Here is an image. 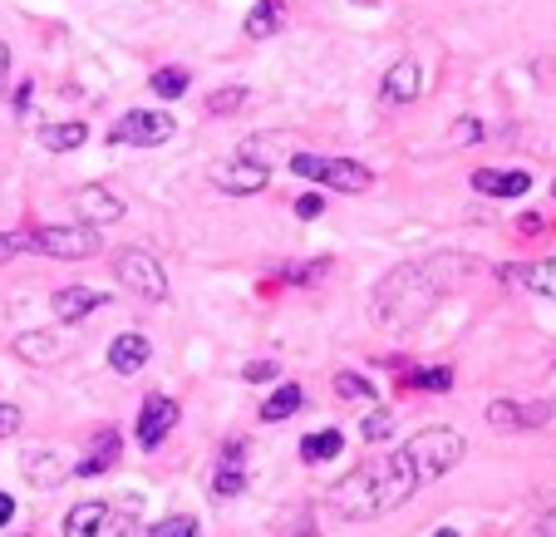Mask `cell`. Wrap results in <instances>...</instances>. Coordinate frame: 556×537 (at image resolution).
<instances>
[{"label":"cell","mask_w":556,"mask_h":537,"mask_svg":"<svg viewBox=\"0 0 556 537\" xmlns=\"http://www.w3.org/2000/svg\"><path fill=\"white\" fill-rule=\"evenodd\" d=\"M453 257H439V262H409V266H394L384 282L375 286L369 296V311H375V326L384 330H409L429 316L439 296L458 291L468 276H443L448 272Z\"/></svg>","instance_id":"obj_1"},{"label":"cell","mask_w":556,"mask_h":537,"mask_svg":"<svg viewBox=\"0 0 556 537\" xmlns=\"http://www.w3.org/2000/svg\"><path fill=\"white\" fill-rule=\"evenodd\" d=\"M414 488H419V474H414L409 453L394 449L384 453V459H369V464H359L355 474H345L336 488L326 494V503L336 508L340 517H384L389 508H400L404 498H414Z\"/></svg>","instance_id":"obj_2"},{"label":"cell","mask_w":556,"mask_h":537,"mask_svg":"<svg viewBox=\"0 0 556 537\" xmlns=\"http://www.w3.org/2000/svg\"><path fill=\"white\" fill-rule=\"evenodd\" d=\"M400 449L409 453V464H414V474H419V484H429V478H443V474H453V469L463 464L468 444H463L458 429L433 424V429H419L414 439H404Z\"/></svg>","instance_id":"obj_3"},{"label":"cell","mask_w":556,"mask_h":537,"mask_svg":"<svg viewBox=\"0 0 556 537\" xmlns=\"http://www.w3.org/2000/svg\"><path fill=\"white\" fill-rule=\"evenodd\" d=\"M15 247L40 257H60V262H85V257L104 252V237H99V227H85V222L79 227H21Z\"/></svg>","instance_id":"obj_4"},{"label":"cell","mask_w":556,"mask_h":537,"mask_svg":"<svg viewBox=\"0 0 556 537\" xmlns=\"http://www.w3.org/2000/svg\"><path fill=\"white\" fill-rule=\"evenodd\" d=\"M291 168L301 173V178L330 188V192H369V188H375V173H369L365 163H355V159H320V153H295Z\"/></svg>","instance_id":"obj_5"},{"label":"cell","mask_w":556,"mask_h":537,"mask_svg":"<svg viewBox=\"0 0 556 537\" xmlns=\"http://www.w3.org/2000/svg\"><path fill=\"white\" fill-rule=\"evenodd\" d=\"M114 276L124 282V291L143 296V301H168V272H163V262H157L153 252H143V247H124L114 262Z\"/></svg>","instance_id":"obj_6"},{"label":"cell","mask_w":556,"mask_h":537,"mask_svg":"<svg viewBox=\"0 0 556 537\" xmlns=\"http://www.w3.org/2000/svg\"><path fill=\"white\" fill-rule=\"evenodd\" d=\"M266 178H271V168L256 163L252 153H231V159H222L207 168V183L217 192H227V198H252V192L266 188Z\"/></svg>","instance_id":"obj_7"},{"label":"cell","mask_w":556,"mask_h":537,"mask_svg":"<svg viewBox=\"0 0 556 537\" xmlns=\"http://www.w3.org/2000/svg\"><path fill=\"white\" fill-rule=\"evenodd\" d=\"M178 134L173 114H157V109H128L114 128H109V143H134V148H157Z\"/></svg>","instance_id":"obj_8"},{"label":"cell","mask_w":556,"mask_h":537,"mask_svg":"<svg viewBox=\"0 0 556 537\" xmlns=\"http://www.w3.org/2000/svg\"><path fill=\"white\" fill-rule=\"evenodd\" d=\"M178 420H182L178 400H168V395H148L143 410H138V424H134V429H138V449L153 453L157 444H163L173 429H178Z\"/></svg>","instance_id":"obj_9"},{"label":"cell","mask_w":556,"mask_h":537,"mask_svg":"<svg viewBox=\"0 0 556 537\" xmlns=\"http://www.w3.org/2000/svg\"><path fill=\"white\" fill-rule=\"evenodd\" d=\"M556 420V404L546 400H493L488 404V424L493 429H542Z\"/></svg>","instance_id":"obj_10"},{"label":"cell","mask_w":556,"mask_h":537,"mask_svg":"<svg viewBox=\"0 0 556 537\" xmlns=\"http://www.w3.org/2000/svg\"><path fill=\"white\" fill-rule=\"evenodd\" d=\"M70 208H74V217L85 222V227H114V222L124 217V198L109 192V188H99V183H89V188L74 192Z\"/></svg>","instance_id":"obj_11"},{"label":"cell","mask_w":556,"mask_h":537,"mask_svg":"<svg viewBox=\"0 0 556 537\" xmlns=\"http://www.w3.org/2000/svg\"><path fill=\"white\" fill-rule=\"evenodd\" d=\"M109 296L94 291V286H60V291L50 296V311L64 321V326H79L85 316H94V311H104Z\"/></svg>","instance_id":"obj_12"},{"label":"cell","mask_w":556,"mask_h":537,"mask_svg":"<svg viewBox=\"0 0 556 537\" xmlns=\"http://www.w3.org/2000/svg\"><path fill=\"white\" fill-rule=\"evenodd\" d=\"M109 533H118V523H114V508H109L104 498L70 508V517H64V537H109Z\"/></svg>","instance_id":"obj_13"},{"label":"cell","mask_w":556,"mask_h":537,"mask_svg":"<svg viewBox=\"0 0 556 537\" xmlns=\"http://www.w3.org/2000/svg\"><path fill=\"white\" fill-rule=\"evenodd\" d=\"M118 449H124V444H118V434H114V429H99V434H94V444H89V449L79 453V459H74V474H79V478H99V474H109V469L118 464Z\"/></svg>","instance_id":"obj_14"},{"label":"cell","mask_w":556,"mask_h":537,"mask_svg":"<svg viewBox=\"0 0 556 537\" xmlns=\"http://www.w3.org/2000/svg\"><path fill=\"white\" fill-rule=\"evenodd\" d=\"M472 188L483 192V198H522L532 188V173L522 168H478L472 173Z\"/></svg>","instance_id":"obj_15"},{"label":"cell","mask_w":556,"mask_h":537,"mask_svg":"<svg viewBox=\"0 0 556 537\" xmlns=\"http://www.w3.org/2000/svg\"><path fill=\"white\" fill-rule=\"evenodd\" d=\"M70 474H74V464H64L60 449H30L25 453V478H30L35 488H60Z\"/></svg>","instance_id":"obj_16"},{"label":"cell","mask_w":556,"mask_h":537,"mask_svg":"<svg viewBox=\"0 0 556 537\" xmlns=\"http://www.w3.org/2000/svg\"><path fill=\"white\" fill-rule=\"evenodd\" d=\"M148 360H153V346H148V336H138V330L109 340V370H118V375H138Z\"/></svg>","instance_id":"obj_17"},{"label":"cell","mask_w":556,"mask_h":537,"mask_svg":"<svg viewBox=\"0 0 556 537\" xmlns=\"http://www.w3.org/2000/svg\"><path fill=\"white\" fill-rule=\"evenodd\" d=\"M379 95L389 99V104H414V99L424 95V70L414 60L394 64V70L384 74V85H379Z\"/></svg>","instance_id":"obj_18"},{"label":"cell","mask_w":556,"mask_h":537,"mask_svg":"<svg viewBox=\"0 0 556 537\" xmlns=\"http://www.w3.org/2000/svg\"><path fill=\"white\" fill-rule=\"evenodd\" d=\"M497 272H503V282H522L532 296L556 301V257H546L536 266H497Z\"/></svg>","instance_id":"obj_19"},{"label":"cell","mask_w":556,"mask_h":537,"mask_svg":"<svg viewBox=\"0 0 556 537\" xmlns=\"http://www.w3.org/2000/svg\"><path fill=\"white\" fill-rule=\"evenodd\" d=\"M85 138H89L85 118H64V124H45L40 128V143L50 148V153H74V148H85Z\"/></svg>","instance_id":"obj_20"},{"label":"cell","mask_w":556,"mask_h":537,"mask_svg":"<svg viewBox=\"0 0 556 537\" xmlns=\"http://www.w3.org/2000/svg\"><path fill=\"white\" fill-rule=\"evenodd\" d=\"M281 25H286L281 0H256L252 15H247V35H252V40H271V35H281Z\"/></svg>","instance_id":"obj_21"},{"label":"cell","mask_w":556,"mask_h":537,"mask_svg":"<svg viewBox=\"0 0 556 537\" xmlns=\"http://www.w3.org/2000/svg\"><path fill=\"white\" fill-rule=\"evenodd\" d=\"M340 449H345V434L340 429H320V434H305L301 439L305 464H330V459H340Z\"/></svg>","instance_id":"obj_22"},{"label":"cell","mask_w":556,"mask_h":537,"mask_svg":"<svg viewBox=\"0 0 556 537\" xmlns=\"http://www.w3.org/2000/svg\"><path fill=\"white\" fill-rule=\"evenodd\" d=\"M301 404H305L301 385H276V390L262 400V420H266V424H276V420H291V414L301 410Z\"/></svg>","instance_id":"obj_23"},{"label":"cell","mask_w":556,"mask_h":537,"mask_svg":"<svg viewBox=\"0 0 556 537\" xmlns=\"http://www.w3.org/2000/svg\"><path fill=\"white\" fill-rule=\"evenodd\" d=\"M15 355L30 360V365H54V360H60V340L45 336V330H30V336L15 340Z\"/></svg>","instance_id":"obj_24"},{"label":"cell","mask_w":556,"mask_h":537,"mask_svg":"<svg viewBox=\"0 0 556 537\" xmlns=\"http://www.w3.org/2000/svg\"><path fill=\"white\" fill-rule=\"evenodd\" d=\"M188 85H192V79H188V70H182V64H168V70L153 74V95L157 99H182V95H188Z\"/></svg>","instance_id":"obj_25"},{"label":"cell","mask_w":556,"mask_h":537,"mask_svg":"<svg viewBox=\"0 0 556 537\" xmlns=\"http://www.w3.org/2000/svg\"><path fill=\"white\" fill-rule=\"evenodd\" d=\"M242 488H247V469L242 464H231V459H227V464H217V474H212V494H217V498H237Z\"/></svg>","instance_id":"obj_26"},{"label":"cell","mask_w":556,"mask_h":537,"mask_svg":"<svg viewBox=\"0 0 556 537\" xmlns=\"http://www.w3.org/2000/svg\"><path fill=\"white\" fill-rule=\"evenodd\" d=\"M404 385H409V390L443 395V390L453 385V370H448V365H439V370H409V375H404Z\"/></svg>","instance_id":"obj_27"},{"label":"cell","mask_w":556,"mask_h":537,"mask_svg":"<svg viewBox=\"0 0 556 537\" xmlns=\"http://www.w3.org/2000/svg\"><path fill=\"white\" fill-rule=\"evenodd\" d=\"M336 395L345 404H359V400H375V385H369L365 375H355V370H340V375H336Z\"/></svg>","instance_id":"obj_28"},{"label":"cell","mask_w":556,"mask_h":537,"mask_svg":"<svg viewBox=\"0 0 556 537\" xmlns=\"http://www.w3.org/2000/svg\"><path fill=\"white\" fill-rule=\"evenodd\" d=\"M148 537H202V523L192 513H178V517H163Z\"/></svg>","instance_id":"obj_29"},{"label":"cell","mask_w":556,"mask_h":537,"mask_svg":"<svg viewBox=\"0 0 556 537\" xmlns=\"http://www.w3.org/2000/svg\"><path fill=\"white\" fill-rule=\"evenodd\" d=\"M242 104H247V89H217V95H207V114H212V118L237 114Z\"/></svg>","instance_id":"obj_30"},{"label":"cell","mask_w":556,"mask_h":537,"mask_svg":"<svg viewBox=\"0 0 556 537\" xmlns=\"http://www.w3.org/2000/svg\"><path fill=\"white\" fill-rule=\"evenodd\" d=\"M359 434H365L369 444H384L389 434H394V420H389V414H369V420L359 424Z\"/></svg>","instance_id":"obj_31"},{"label":"cell","mask_w":556,"mask_h":537,"mask_svg":"<svg viewBox=\"0 0 556 537\" xmlns=\"http://www.w3.org/2000/svg\"><path fill=\"white\" fill-rule=\"evenodd\" d=\"M25 414L15 410V404H0V439H11V434H21Z\"/></svg>","instance_id":"obj_32"},{"label":"cell","mask_w":556,"mask_h":537,"mask_svg":"<svg viewBox=\"0 0 556 537\" xmlns=\"http://www.w3.org/2000/svg\"><path fill=\"white\" fill-rule=\"evenodd\" d=\"M478 138H483L478 118H458V124H453V143H478Z\"/></svg>","instance_id":"obj_33"},{"label":"cell","mask_w":556,"mask_h":537,"mask_svg":"<svg viewBox=\"0 0 556 537\" xmlns=\"http://www.w3.org/2000/svg\"><path fill=\"white\" fill-rule=\"evenodd\" d=\"M320 208H326V198H320V192H305V198H295V217H320Z\"/></svg>","instance_id":"obj_34"},{"label":"cell","mask_w":556,"mask_h":537,"mask_svg":"<svg viewBox=\"0 0 556 537\" xmlns=\"http://www.w3.org/2000/svg\"><path fill=\"white\" fill-rule=\"evenodd\" d=\"M247 379H256V385H262V379H276V360H252V365H247Z\"/></svg>","instance_id":"obj_35"},{"label":"cell","mask_w":556,"mask_h":537,"mask_svg":"<svg viewBox=\"0 0 556 537\" xmlns=\"http://www.w3.org/2000/svg\"><path fill=\"white\" fill-rule=\"evenodd\" d=\"M517 227H522V237H542V227H546V222L536 217V212H527V217L517 222Z\"/></svg>","instance_id":"obj_36"},{"label":"cell","mask_w":556,"mask_h":537,"mask_svg":"<svg viewBox=\"0 0 556 537\" xmlns=\"http://www.w3.org/2000/svg\"><path fill=\"white\" fill-rule=\"evenodd\" d=\"M11 257H21V247H15V233H0V262H11Z\"/></svg>","instance_id":"obj_37"},{"label":"cell","mask_w":556,"mask_h":537,"mask_svg":"<svg viewBox=\"0 0 556 537\" xmlns=\"http://www.w3.org/2000/svg\"><path fill=\"white\" fill-rule=\"evenodd\" d=\"M5 79H11V50L0 45V95H5Z\"/></svg>","instance_id":"obj_38"},{"label":"cell","mask_w":556,"mask_h":537,"mask_svg":"<svg viewBox=\"0 0 556 537\" xmlns=\"http://www.w3.org/2000/svg\"><path fill=\"white\" fill-rule=\"evenodd\" d=\"M11 517H15V498H11V494H0V527L11 523Z\"/></svg>","instance_id":"obj_39"},{"label":"cell","mask_w":556,"mask_h":537,"mask_svg":"<svg viewBox=\"0 0 556 537\" xmlns=\"http://www.w3.org/2000/svg\"><path fill=\"white\" fill-rule=\"evenodd\" d=\"M429 537H458V533H453V527H439V533H429Z\"/></svg>","instance_id":"obj_40"},{"label":"cell","mask_w":556,"mask_h":537,"mask_svg":"<svg viewBox=\"0 0 556 537\" xmlns=\"http://www.w3.org/2000/svg\"><path fill=\"white\" fill-rule=\"evenodd\" d=\"M365 5H375V0H365Z\"/></svg>","instance_id":"obj_41"},{"label":"cell","mask_w":556,"mask_h":537,"mask_svg":"<svg viewBox=\"0 0 556 537\" xmlns=\"http://www.w3.org/2000/svg\"><path fill=\"white\" fill-rule=\"evenodd\" d=\"M552 192H556V183H552Z\"/></svg>","instance_id":"obj_42"}]
</instances>
